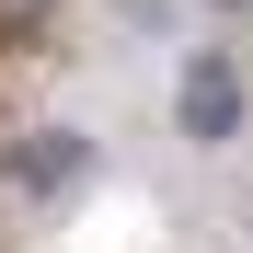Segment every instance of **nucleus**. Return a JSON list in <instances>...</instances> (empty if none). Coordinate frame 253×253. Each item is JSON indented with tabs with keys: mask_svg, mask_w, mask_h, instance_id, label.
I'll return each mask as SVG.
<instances>
[{
	"mask_svg": "<svg viewBox=\"0 0 253 253\" xmlns=\"http://www.w3.org/2000/svg\"><path fill=\"white\" fill-rule=\"evenodd\" d=\"M242 115H253L242 58H230V46H196V58L173 69V126H184L196 150H230V138H242Z\"/></svg>",
	"mask_w": 253,
	"mask_h": 253,
	"instance_id": "f257e3e1",
	"label": "nucleus"
},
{
	"mask_svg": "<svg viewBox=\"0 0 253 253\" xmlns=\"http://www.w3.org/2000/svg\"><path fill=\"white\" fill-rule=\"evenodd\" d=\"M81 161H92V150H81L69 126H35V150H12V173H23L35 196H58V184H81Z\"/></svg>",
	"mask_w": 253,
	"mask_h": 253,
	"instance_id": "f03ea898",
	"label": "nucleus"
},
{
	"mask_svg": "<svg viewBox=\"0 0 253 253\" xmlns=\"http://www.w3.org/2000/svg\"><path fill=\"white\" fill-rule=\"evenodd\" d=\"M0 12H46V0H0Z\"/></svg>",
	"mask_w": 253,
	"mask_h": 253,
	"instance_id": "7ed1b4c3",
	"label": "nucleus"
}]
</instances>
